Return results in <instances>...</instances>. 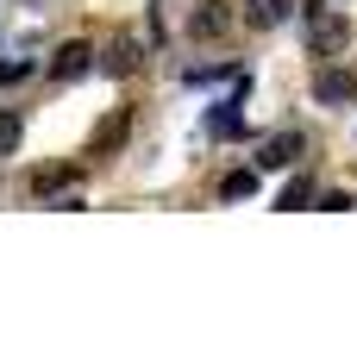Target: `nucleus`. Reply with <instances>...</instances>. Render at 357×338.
<instances>
[{
  "label": "nucleus",
  "mask_w": 357,
  "mask_h": 338,
  "mask_svg": "<svg viewBox=\"0 0 357 338\" xmlns=\"http://www.w3.org/2000/svg\"><path fill=\"white\" fill-rule=\"evenodd\" d=\"M226 25H232V6H226V0H201V6H195V19H188V31H195V38H220Z\"/></svg>",
  "instance_id": "obj_1"
},
{
  "label": "nucleus",
  "mask_w": 357,
  "mask_h": 338,
  "mask_svg": "<svg viewBox=\"0 0 357 338\" xmlns=\"http://www.w3.org/2000/svg\"><path fill=\"white\" fill-rule=\"evenodd\" d=\"M295 151H301V132H276V138H264L257 169H289V163H295Z\"/></svg>",
  "instance_id": "obj_2"
},
{
  "label": "nucleus",
  "mask_w": 357,
  "mask_h": 338,
  "mask_svg": "<svg viewBox=\"0 0 357 338\" xmlns=\"http://www.w3.org/2000/svg\"><path fill=\"white\" fill-rule=\"evenodd\" d=\"M345 38H351V25L339 13H320L314 19V50H345Z\"/></svg>",
  "instance_id": "obj_3"
},
{
  "label": "nucleus",
  "mask_w": 357,
  "mask_h": 338,
  "mask_svg": "<svg viewBox=\"0 0 357 338\" xmlns=\"http://www.w3.org/2000/svg\"><path fill=\"white\" fill-rule=\"evenodd\" d=\"M295 13V0H245V19L257 25V31H270V25H282Z\"/></svg>",
  "instance_id": "obj_4"
},
{
  "label": "nucleus",
  "mask_w": 357,
  "mask_h": 338,
  "mask_svg": "<svg viewBox=\"0 0 357 338\" xmlns=\"http://www.w3.org/2000/svg\"><path fill=\"white\" fill-rule=\"evenodd\" d=\"M82 69H88V44H63V50H56V63H50V75H56V82H69V75H82Z\"/></svg>",
  "instance_id": "obj_5"
},
{
  "label": "nucleus",
  "mask_w": 357,
  "mask_h": 338,
  "mask_svg": "<svg viewBox=\"0 0 357 338\" xmlns=\"http://www.w3.org/2000/svg\"><path fill=\"white\" fill-rule=\"evenodd\" d=\"M314 94H320V100H351L357 82L345 75V69H333V75H320V82H314Z\"/></svg>",
  "instance_id": "obj_6"
},
{
  "label": "nucleus",
  "mask_w": 357,
  "mask_h": 338,
  "mask_svg": "<svg viewBox=\"0 0 357 338\" xmlns=\"http://www.w3.org/2000/svg\"><path fill=\"white\" fill-rule=\"evenodd\" d=\"M19 132H25V119H19L13 107H0V157H13V144H19Z\"/></svg>",
  "instance_id": "obj_7"
},
{
  "label": "nucleus",
  "mask_w": 357,
  "mask_h": 338,
  "mask_svg": "<svg viewBox=\"0 0 357 338\" xmlns=\"http://www.w3.org/2000/svg\"><path fill=\"white\" fill-rule=\"evenodd\" d=\"M307 201H314V182H307V176H295V182L282 188V201H276V207H289V213H295V207H307Z\"/></svg>",
  "instance_id": "obj_8"
},
{
  "label": "nucleus",
  "mask_w": 357,
  "mask_h": 338,
  "mask_svg": "<svg viewBox=\"0 0 357 338\" xmlns=\"http://www.w3.org/2000/svg\"><path fill=\"white\" fill-rule=\"evenodd\" d=\"M251 188H257V176H251V169H238V176H226V194H232V201H245Z\"/></svg>",
  "instance_id": "obj_9"
},
{
  "label": "nucleus",
  "mask_w": 357,
  "mask_h": 338,
  "mask_svg": "<svg viewBox=\"0 0 357 338\" xmlns=\"http://www.w3.org/2000/svg\"><path fill=\"white\" fill-rule=\"evenodd\" d=\"M320 6H326V0H320Z\"/></svg>",
  "instance_id": "obj_10"
}]
</instances>
